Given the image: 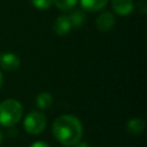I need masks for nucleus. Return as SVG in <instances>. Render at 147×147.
Returning a JSON list of instances; mask_svg holds the SVG:
<instances>
[{
    "instance_id": "obj_4",
    "label": "nucleus",
    "mask_w": 147,
    "mask_h": 147,
    "mask_svg": "<svg viewBox=\"0 0 147 147\" xmlns=\"http://www.w3.org/2000/svg\"><path fill=\"white\" fill-rule=\"evenodd\" d=\"M116 23V18L111 11H102L95 18V26L100 32H108L110 31Z\"/></svg>"
},
{
    "instance_id": "obj_14",
    "label": "nucleus",
    "mask_w": 147,
    "mask_h": 147,
    "mask_svg": "<svg viewBox=\"0 0 147 147\" xmlns=\"http://www.w3.org/2000/svg\"><path fill=\"white\" fill-rule=\"evenodd\" d=\"M29 147H51L47 142H45V141H34L33 144H31Z\"/></svg>"
},
{
    "instance_id": "obj_15",
    "label": "nucleus",
    "mask_w": 147,
    "mask_h": 147,
    "mask_svg": "<svg viewBox=\"0 0 147 147\" xmlns=\"http://www.w3.org/2000/svg\"><path fill=\"white\" fill-rule=\"evenodd\" d=\"M139 10H140L141 14H145L146 13L147 8H146V1L145 0H140L139 1Z\"/></svg>"
},
{
    "instance_id": "obj_12",
    "label": "nucleus",
    "mask_w": 147,
    "mask_h": 147,
    "mask_svg": "<svg viewBox=\"0 0 147 147\" xmlns=\"http://www.w3.org/2000/svg\"><path fill=\"white\" fill-rule=\"evenodd\" d=\"M78 0H52V2L62 11H69L74 9V7L77 5Z\"/></svg>"
},
{
    "instance_id": "obj_13",
    "label": "nucleus",
    "mask_w": 147,
    "mask_h": 147,
    "mask_svg": "<svg viewBox=\"0 0 147 147\" xmlns=\"http://www.w3.org/2000/svg\"><path fill=\"white\" fill-rule=\"evenodd\" d=\"M32 5L34 8L39 9V10H46L49 9L51 6L53 5L52 0H31Z\"/></svg>"
},
{
    "instance_id": "obj_3",
    "label": "nucleus",
    "mask_w": 147,
    "mask_h": 147,
    "mask_svg": "<svg viewBox=\"0 0 147 147\" xmlns=\"http://www.w3.org/2000/svg\"><path fill=\"white\" fill-rule=\"evenodd\" d=\"M46 124H47V118L40 111L29 113L23 121L24 130L32 136L40 134L46 129Z\"/></svg>"
},
{
    "instance_id": "obj_16",
    "label": "nucleus",
    "mask_w": 147,
    "mask_h": 147,
    "mask_svg": "<svg viewBox=\"0 0 147 147\" xmlns=\"http://www.w3.org/2000/svg\"><path fill=\"white\" fill-rule=\"evenodd\" d=\"M75 146H76V147H91L87 142H80V141H79L78 144H76Z\"/></svg>"
},
{
    "instance_id": "obj_2",
    "label": "nucleus",
    "mask_w": 147,
    "mask_h": 147,
    "mask_svg": "<svg viewBox=\"0 0 147 147\" xmlns=\"http://www.w3.org/2000/svg\"><path fill=\"white\" fill-rule=\"evenodd\" d=\"M23 116V106L15 99L0 102V125L10 127L17 124Z\"/></svg>"
},
{
    "instance_id": "obj_17",
    "label": "nucleus",
    "mask_w": 147,
    "mask_h": 147,
    "mask_svg": "<svg viewBox=\"0 0 147 147\" xmlns=\"http://www.w3.org/2000/svg\"><path fill=\"white\" fill-rule=\"evenodd\" d=\"M2 84H3V78H2V74H1V71H0V90H1V87H2Z\"/></svg>"
},
{
    "instance_id": "obj_9",
    "label": "nucleus",
    "mask_w": 147,
    "mask_h": 147,
    "mask_svg": "<svg viewBox=\"0 0 147 147\" xmlns=\"http://www.w3.org/2000/svg\"><path fill=\"white\" fill-rule=\"evenodd\" d=\"M145 130V121L139 117L131 118L126 122V131L132 136H140Z\"/></svg>"
},
{
    "instance_id": "obj_6",
    "label": "nucleus",
    "mask_w": 147,
    "mask_h": 147,
    "mask_svg": "<svg viewBox=\"0 0 147 147\" xmlns=\"http://www.w3.org/2000/svg\"><path fill=\"white\" fill-rule=\"evenodd\" d=\"M113 10L119 16H127L134 8L133 0H111Z\"/></svg>"
},
{
    "instance_id": "obj_8",
    "label": "nucleus",
    "mask_w": 147,
    "mask_h": 147,
    "mask_svg": "<svg viewBox=\"0 0 147 147\" xmlns=\"http://www.w3.org/2000/svg\"><path fill=\"white\" fill-rule=\"evenodd\" d=\"M109 0H79L80 7L87 13H98L103 9Z\"/></svg>"
},
{
    "instance_id": "obj_7",
    "label": "nucleus",
    "mask_w": 147,
    "mask_h": 147,
    "mask_svg": "<svg viewBox=\"0 0 147 147\" xmlns=\"http://www.w3.org/2000/svg\"><path fill=\"white\" fill-rule=\"evenodd\" d=\"M72 25L70 23V20L68 17V15H60L59 17H56V20L54 21L53 24V30L57 36H65L69 33V31L71 30Z\"/></svg>"
},
{
    "instance_id": "obj_11",
    "label": "nucleus",
    "mask_w": 147,
    "mask_h": 147,
    "mask_svg": "<svg viewBox=\"0 0 147 147\" xmlns=\"http://www.w3.org/2000/svg\"><path fill=\"white\" fill-rule=\"evenodd\" d=\"M69 20H70V23L72 26L75 28H78V26H82L85 21H86V15H85V11L82 10V9H71L70 14L68 15Z\"/></svg>"
},
{
    "instance_id": "obj_5",
    "label": "nucleus",
    "mask_w": 147,
    "mask_h": 147,
    "mask_svg": "<svg viewBox=\"0 0 147 147\" xmlns=\"http://www.w3.org/2000/svg\"><path fill=\"white\" fill-rule=\"evenodd\" d=\"M21 61L20 57L10 52L0 54V68L6 71H15L20 68Z\"/></svg>"
},
{
    "instance_id": "obj_18",
    "label": "nucleus",
    "mask_w": 147,
    "mask_h": 147,
    "mask_svg": "<svg viewBox=\"0 0 147 147\" xmlns=\"http://www.w3.org/2000/svg\"><path fill=\"white\" fill-rule=\"evenodd\" d=\"M2 140H3V134H2V131H0V145H1Z\"/></svg>"
},
{
    "instance_id": "obj_1",
    "label": "nucleus",
    "mask_w": 147,
    "mask_h": 147,
    "mask_svg": "<svg viewBox=\"0 0 147 147\" xmlns=\"http://www.w3.org/2000/svg\"><path fill=\"white\" fill-rule=\"evenodd\" d=\"M52 133L61 145L67 147L75 146L83 137V125L74 115H61L53 122Z\"/></svg>"
},
{
    "instance_id": "obj_10",
    "label": "nucleus",
    "mask_w": 147,
    "mask_h": 147,
    "mask_svg": "<svg viewBox=\"0 0 147 147\" xmlns=\"http://www.w3.org/2000/svg\"><path fill=\"white\" fill-rule=\"evenodd\" d=\"M53 95L48 92H42V93H39L36 98V106L41 109V110H46L48 108H51V106L53 105Z\"/></svg>"
}]
</instances>
